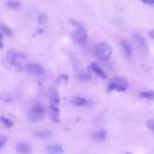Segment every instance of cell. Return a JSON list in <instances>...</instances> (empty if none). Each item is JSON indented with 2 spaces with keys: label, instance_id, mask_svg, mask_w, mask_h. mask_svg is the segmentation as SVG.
I'll use <instances>...</instances> for the list:
<instances>
[{
  "label": "cell",
  "instance_id": "obj_1",
  "mask_svg": "<svg viewBox=\"0 0 154 154\" xmlns=\"http://www.w3.org/2000/svg\"><path fill=\"white\" fill-rule=\"evenodd\" d=\"M95 53L101 61H107L112 55V47L107 42H100L95 47Z\"/></svg>",
  "mask_w": 154,
  "mask_h": 154
},
{
  "label": "cell",
  "instance_id": "obj_2",
  "mask_svg": "<svg viewBox=\"0 0 154 154\" xmlns=\"http://www.w3.org/2000/svg\"><path fill=\"white\" fill-rule=\"evenodd\" d=\"M45 114H46V112H45L43 107H41V106H34L29 111V113H28V119L30 122H32V123H37V122H41L45 118Z\"/></svg>",
  "mask_w": 154,
  "mask_h": 154
},
{
  "label": "cell",
  "instance_id": "obj_3",
  "mask_svg": "<svg viewBox=\"0 0 154 154\" xmlns=\"http://www.w3.org/2000/svg\"><path fill=\"white\" fill-rule=\"evenodd\" d=\"M126 89H128V81L123 77H114L108 85V90L125 91Z\"/></svg>",
  "mask_w": 154,
  "mask_h": 154
},
{
  "label": "cell",
  "instance_id": "obj_4",
  "mask_svg": "<svg viewBox=\"0 0 154 154\" xmlns=\"http://www.w3.org/2000/svg\"><path fill=\"white\" fill-rule=\"evenodd\" d=\"M24 59H25L24 54L20 52H17V51H8L6 54V61L10 65H17L18 63H20Z\"/></svg>",
  "mask_w": 154,
  "mask_h": 154
},
{
  "label": "cell",
  "instance_id": "obj_5",
  "mask_svg": "<svg viewBox=\"0 0 154 154\" xmlns=\"http://www.w3.org/2000/svg\"><path fill=\"white\" fill-rule=\"evenodd\" d=\"M134 41H135L136 49H137L142 55H146V54L148 53V46H147L146 40H144L141 35H135V36H134Z\"/></svg>",
  "mask_w": 154,
  "mask_h": 154
},
{
  "label": "cell",
  "instance_id": "obj_6",
  "mask_svg": "<svg viewBox=\"0 0 154 154\" xmlns=\"http://www.w3.org/2000/svg\"><path fill=\"white\" fill-rule=\"evenodd\" d=\"M73 38L76 41V43L83 46L85 42H87V31L82 26V25H78L76 31L73 32Z\"/></svg>",
  "mask_w": 154,
  "mask_h": 154
},
{
  "label": "cell",
  "instance_id": "obj_7",
  "mask_svg": "<svg viewBox=\"0 0 154 154\" xmlns=\"http://www.w3.org/2000/svg\"><path fill=\"white\" fill-rule=\"evenodd\" d=\"M25 71L30 75H34V76H41L45 73V69L38 65V64H35V63H31V64H26L25 65Z\"/></svg>",
  "mask_w": 154,
  "mask_h": 154
},
{
  "label": "cell",
  "instance_id": "obj_8",
  "mask_svg": "<svg viewBox=\"0 0 154 154\" xmlns=\"http://www.w3.org/2000/svg\"><path fill=\"white\" fill-rule=\"evenodd\" d=\"M48 117L51 118L52 122L58 123L59 122V108L54 105H51L48 107Z\"/></svg>",
  "mask_w": 154,
  "mask_h": 154
},
{
  "label": "cell",
  "instance_id": "obj_9",
  "mask_svg": "<svg viewBox=\"0 0 154 154\" xmlns=\"http://www.w3.org/2000/svg\"><path fill=\"white\" fill-rule=\"evenodd\" d=\"M16 150L20 154H29L31 152V146L25 142H18L16 144Z\"/></svg>",
  "mask_w": 154,
  "mask_h": 154
},
{
  "label": "cell",
  "instance_id": "obj_10",
  "mask_svg": "<svg viewBox=\"0 0 154 154\" xmlns=\"http://www.w3.org/2000/svg\"><path fill=\"white\" fill-rule=\"evenodd\" d=\"M46 150H47L48 154H63V153H64V148H63L60 144H58V143L47 146Z\"/></svg>",
  "mask_w": 154,
  "mask_h": 154
},
{
  "label": "cell",
  "instance_id": "obj_11",
  "mask_svg": "<svg viewBox=\"0 0 154 154\" xmlns=\"http://www.w3.org/2000/svg\"><path fill=\"white\" fill-rule=\"evenodd\" d=\"M120 47H122V51H123V53L125 54V57H126V58H130L131 54H132V49H131L130 43H129L128 41H125V40H122V41H120Z\"/></svg>",
  "mask_w": 154,
  "mask_h": 154
},
{
  "label": "cell",
  "instance_id": "obj_12",
  "mask_svg": "<svg viewBox=\"0 0 154 154\" xmlns=\"http://www.w3.org/2000/svg\"><path fill=\"white\" fill-rule=\"evenodd\" d=\"M90 69H91V70H93V72H95L100 78H106V73H105V71L100 67V65H99V64L93 63V64L90 65Z\"/></svg>",
  "mask_w": 154,
  "mask_h": 154
},
{
  "label": "cell",
  "instance_id": "obj_13",
  "mask_svg": "<svg viewBox=\"0 0 154 154\" xmlns=\"http://www.w3.org/2000/svg\"><path fill=\"white\" fill-rule=\"evenodd\" d=\"M91 137H93V140L96 141V142H102V141H105V138H106V131H105V130H97V131H95V132L91 135Z\"/></svg>",
  "mask_w": 154,
  "mask_h": 154
},
{
  "label": "cell",
  "instance_id": "obj_14",
  "mask_svg": "<svg viewBox=\"0 0 154 154\" xmlns=\"http://www.w3.org/2000/svg\"><path fill=\"white\" fill-rule=\"evenodd\" d=\"M71 103L75 106H84L87 103V100L81 96H72L71 97Z\"/></svg>",
  "mask_w": 154,
  "mask_h": 154
},
{
  "label": "cell",
  "instance_id": "obj_15",
  "mask_svg": "<svg viewBox=\"0 0 154 154\" xmlns=\"http://www.w3.org/2000/svg\"><path fill=\"white\" fill-rule=\"evenodd\" d=\"M35 136H38V137H41V138H43V140H46V138H49V137H52V131H49V130H40V131H35V134H34Z\"/></svg>",
  "mask_w": 154,
  "mask_h": 154
},
{
  "label": "cell",
  "instance_id": "obj_16",
  "mask_svg": "<svg viewBox=\"0 0 154 154\" xmlns=\"http://www.w3.org/2000/svg\"><path fill=\"white\" fill-rule=\"evenodd\" d=\"M0 32L2 35H8V36H13V31L11 28H8L6 24L4 23H0Z\"/></svg>",
  "mask_w": 154,
  "mask_h": 154
},
{
  "label": "cell",
  "instance_id": "obj_17",
  "mask_svg": "<svg viewBox=\"0 0 154 154\" xmlns=\"http://www.w3.org/2000/svg\"><path fill=\"white\" fill-rule=\"evenodd\" d=\"M49 99L52 100L53 103H58V102H59V96H58V94H57V91H55L54 88H51V91H49Z\"/></svg>",
  "mask_w": 154,
  "mask_h": 154
},
{
  "label": "cell",
  "instance_id": "obj_18",
  "mask_svg": "<svg viewBox=\"0 0 154 154\" xmlns=\"http://www.w3.org/2000/svg\"><path fill=\"white\" fill-rule=\"evenodd\" d=\"M6 6H7V7H10V8L17 10V8H19V7H20V2H19V1H17V0H10V1H7V2H6Z\"/></svg>",
  "mask_w": 154,
  "mask_h": 154
},
{
  "label": "cell",
  "instance_id": "obj_19",
  "mask_svg": "<svg viewBox=\"0 0 154 154\" xmlns=\"http://www.w3.org/2000/svg\"><path fill=\"white\" fill-rule=\"evenodd\" d=\"M0 122H1L6 128H11V126L13 125V122H12V120H10L8 118H5V117H2V116H0Z\"/></svg>",
  "mask_w": 154,
  "mask_h": 154
},
{
  "label": "cell",
  "instance_id": "obj_20",
  "mask_svg": "<svg viewBox=\"0 0 154 154\" xmlns=\"http://www.w3.org/2000/svg\"><path fill=\"white\" fill-rule=\"evenodd\" d=\"M140 97H144V99L152 100V99H153V91H152V90H148V91H142V93H140Z\"/></svg>",
  "mask_w": 154,
  "mask_h": 154
},
{
  "label": "cell",
  "instance_id": "obj_21",
  "mask_svg": "<svg viewBox=\"0 0 154 154\" xmlns=\"http://www.w3.org/2000/svg\"><path fill=\"white\" fill-rule=\"evenodd\" d=\"M6 144V136L5 135H0V149Z\"/></svg>",
  "mask_w": 154,
  "mask_h": 154
},
{
  "label": "cell",
  "instance_id": "obj_22",
  "mask_svg": "<svg viewBox=\"0 0 154 154\" xmlns=\"http://www.w3.org/2000/svg\"><path fill=\"white\" fill-rule=\"evenodd\" d=\"M140 1H142L146 5H153L154 4V0H140Z\"/></svg>",
  "mask_w": 154,
  "mask_h": 154
},
{
  "label": "cell",
  "instance_id": "obj_23",
  "mask_svg": "<svg viewBox=\"0 0 154 154\" xmlns=\"http://www.w3.org/2000/svg\"><path fill=\"white\" fill-rule=\"evenodd\" d=\"M148 128H149V130H153V129H154V128H153V120H152V119L148 120Z\"/></svg>",
  "mask_w": 154,
  "mask_h": 154
},
{
  "label": "cell",
  "instance_id": "obj_24",
  "mask_svg": "<svg viewBox=\"0 0 154 154\" xmlns=\"http://www.w3.org/2000/svg\"><path fill=\"white\" fill-rule=\"evenodd\" d=\"M45 19H46V16L42 13L41 16H40V18H38V20H40V23H43L45 22Z\"/></svg>",
  "mask_w": 154,
  "mask_h": 154
},
{
  "label": "cell",
  "instance_id": "obj_25",
  "mask_svg": "<svg viewBox=\"0 0 154 154\" xmlns=\"http://www.w3.org/2000/svg\"><path fill=\"white\" fill-rule=\"evenodd\" d=\"M2 38H4V35L0 32V48H2V47H4V43H2Z\"/></svg>",
  "mask_w": 154,
  "mask_h": 154
},
{
  "label": "cell",
  "instance_id": "obj_26",
  "mask_svg": "<svg viewBox=\"0 0 154 154\" xmlns=\"http://www.w3.org/2000/svg\"><path fill=\"white\" fill-rule=\"evenodd\" d=\"M149 35H150V37H153V36H154V35H153V30H150V31H149Z\"/></svg>",
  "mask_w": 154,
  "mask_h": 154
},
{
  "label": "cell",
  "instance_id": "obj_27",
  "mask_svg": "<svg viewBox=\"0 0 154 154\" xmlns=\"http://www.w3.org/2000/svg\"><path fill=\"white\" fill-rule=\"evenodd\" d=\"M125 154H130V153H125Z\"/></svg>",
  "mask_w": 154,
  "mask_h": 154
}]
</instances>
